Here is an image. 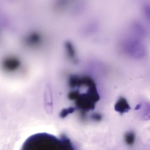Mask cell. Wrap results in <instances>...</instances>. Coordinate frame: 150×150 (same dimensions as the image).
Wrapping results in <instances>:
<instances>
[{
	"instance_id": "1",
	"label": "cell",
	"mask_w": 150,
	"mask_h": 150,
	"mask_svg": "<svg viewBox=\"0 0 150 150\" xmlns=\"http://www.w3.org/2000/svg\"><path fill=\"white\" fill-rule=\"evenodd\" d=\"M21 150H74L69 139L64 135L57 137L45 132L39 133L29 137Z\"/></svg>"
},
{
	"instance_id": "2",
	"label": "cell",
	"mask_w": 150,
	"mask_h": 150,
	"mask_svg": "<svg viewBox=\"0 0 150 150\" xmlns=\"http://www.w3.org/2000/svg\"><path fill=\"white\" fill-rule=\"evenodd\" d=\"M122 45L124 52L132 58L140 59L144 57L146 54L145 46L138 38H127L124 41Z\"/></svg>"
},
{
	"instance_id": "3",
	"label": "cell",
	"mask_w": 150,
	"mask_h": 150,
	"mask_svg": "<svg viewBox=\"0 0 150 150\" xmlns=\"http://www.w3.org/2000/svg\"><path fill=\"white\" fill-rule=\"evenodd\" d=\"M75 104L76 109L80 110L81 112L85 113L94 110L96 103L86 93H80L75 100Z\"/></svg>"
},
{
	"instance_id": "4",
	"label": "cell",
	"mask_w": 150,
	"mask_h": 150,
	"mask_svg": "<svg viewBox=\"0 0 150 150\" xmlns=\"http://www.w3.org/2000/svg\"><path fill=\"white\" fill-rule=\"evenodd\" d=\"M20 63V61L18 58L12 56H8L5 57L3 62L4 68L9 71L17 69L19 67Z\"/></svg>"
},
{
	"instance_id": "5",
	"label": "cell",
	"mask_w": 150,
	"mask_h": 150,
	"mask_svg": "<svg viewBox=\"0 0 150 150\" xmlns=\"http://www.w3.org/2000/svg\"><path fill=\"white\" fill-rule=\"evenodd\" d=\"M114 109L116 111L122 114L128 112L131 109V108L126 99L121 97L115 104Z\"/></svg>"
},
{
	"instance_id": "6",
	"label": "cell",
	"mask_w": 150,
	"mask_h": 150,
	"mask_svg": "<svg viewBox=\"0 0 150 150\" xmlns=\"http://www.w3.org/2000/svg\"><path fill=\"white\" fill-rule=\"evenodd\" d=\"M141 111L140 113L141 118L144 120H147L150 119V103L145 102L140 109Z\"/></svg>"
},
{
	"instance_id": "7",
	"label": "cell",
	"mask_w": 150,
	"mask_h": 150,
	"mask_svg": "<svg viewBox=\"0 0 150 150\" xmlns=\"http://www.w3.org/2000/svg\"><path fill=\"white\" fill-rule=\"evenodd\" d=\"M132 26L133 32L137 36L141 37L145 35V29L140 23L136 22L134 23Z\"/></svg>"
},
{
	"instance_id": "8",
	"label": "cell",
	"mask_w": 150,
	"mask_h": 150,
	"mask_svg": "<svg viewBox=\"0 0 150 150\" xmlns=\"http://www.w3.org/2000/svg\"><path fill=\"white\" fill-rule=\"evenodd\" d=\"M124 138L126 143L128 145L133 144L135 140V134L132 131L127 132L125 135Z\"/></svg>"
},
{
	"instance_id": "9",
	"label": "cell",
	"mask_w": 150,
	"mask_h": 150,
	"mask_svg": "<svg viewBox=\"0 0 150 150\" xmlns=\"http://www.w3.org/2000/svg\"><path fill=\"white\" fill-rule=\"evenodd\" d=\"M79 76L77 75H71L69 77L68 84L71 88L78 87Z\"/></svg>"
},
{
	"instance_id": "10",
	"label": "cell",
	"mask_w": 150,
	"mask_h": 150,
	"mask_svg": "<svg viewBox=\"0 0 150 150\" xmlns=\"http://www.w3.org/2000/svg\"><path fill=\"white\" fill-rule=\"evenodd\" d=\"M76 109L75 107H70L68 108H64L60 112V116L61 118H64L69 114L73 112Z\"/></svg>"
},
{
	"instance_id": "11",
	"label": "cell",
	"mask_w": 150,
	"mask_h": 150,
	"mask_svg": "<svg viewBox=\"0 0 150 150\" xmlns=\"http://www.w3.org/2000/svg\"><path fill=\"white\" fill-rule=\"evenodd\" d=\"M143 12L146 19L150 22V4L146 3L144 5Z\"/></svg>"
},
{
	"instance_id": "12",
	"label": "cell",
	"mask_w": 150,
	"mask_h": 150,
	"mask_svg": "<svg viewBox=\"0 0 150 150\" xmlns=\"http://www.w3.org/2000/svg\"><path fill=\"white\" fill-rule=\"evenodd\" d=\"M80 93L77 90L73 91L70 92L68 95L69 99L71 100H76L78 98Z\"/></svg>"
},
{
	"instance_id": "13",
	"label": "cell",
	"mask_w": 150,
	"mask_h": 150,
	"mask_svg": "<svg viewBox=\"0 0 150 150\" xmlns=\"http://www.w3.org/2000/svg\"><path fill=\"white\" fill-rule=\"evenodd\" d=\"M92 118L93 120L98 121L100 120L102 118L101 115L98 113H94L91 115Z\"/></svg>"
},
{
	"instance_id": "14",
	"label": "cell",
	"mask_w": 150,
	"mask_h": 150,
	"mask_svg": "<svg viewBox=\"0 0 150 150\" xmlns=\"http://www.w3.org/2000/svg\"><path fill=\"white\" fill-rule=\"evenodd\" d=\"M142 106V103H140L137 104L135 107L134 110H140Z\"/></svg>"
}]
</instances>
